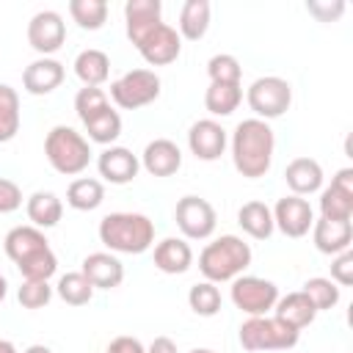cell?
<instances>
[{"label": "cell", "mask_w": 353, "mask_h": 353, "mask_svg": "<svg viewBox=\"0 0 353 353\" xmlns=\"http://www.w3.org/2000/svg\"><path fill=\"white\" fill-rule=\"evenodd\" d=\"M303 292H306V298L314 303L317 312L334 309V306L339 303V287H336L331 279H323V276L306 279V281H303Z\"/></svg>", "instance_id": "cell-37"}, {"label": "cell", "mask_w": 353, "mask_h": 353, "mask_svg": "<svg viewBox=\"0 0 353 353\" xmlns=\"http://www.w3.org/2000/svg\"><path fill=\"white\" fill-rule=\"evenodd\" d=\"M301 331L290 328L287 323H281L273 314H262V317H248L240 325V345L251 353L259 350H292L298 345Z\"/></svg>", "instance_id": "cell-6"}, {"label": "cell", "mask_w": 353, "mask_h": 353, "mask_svg": "<svg viewBox=\"0 0 353 353\" xmlns=\"http://www.w3.org/2000/svg\"><path fill=\"white\" fill-rule=\"evenodd\" d=\"M331 281L336 287H350L353 284V251H342L331 262Z\"/></svg>", "instance_id": "cell-40"}, {"label": "cell", "mask_w": 353, "mask_h": 353, "mask_svg": "<svg viewBox=\"0 0 353 353\" xmlns=\"http://www.w3.org/2000/svg\"><path fill=\"white\" fill-rule=\"evenodd\" d=\"M135 50L141 52V58L149 63V66H168L179 58L182 52V39L176 33V28H171L168 22H160L152 33H146Z\"/></svg>", "instance_id": "cell-13"}, {"label": "cell", "mask_w": 353, "mask_h": 353, "mask_svg": "<svg viewBox=\"0 0 353 353\" xmlns=\"http://www.w3.org/2000/svg\"><path fill=\"white\" fill-rule=\"evenodd\" d=\"M105 353H146V347L141 345V339L135 336H116Z\"/></svg>", "instance_id": "cell-43"}, {"label": "cell", "mask_w": 353, "mask_h": 353, "mask_svg": "<svg viewBox=\"0 0 353 353\" xmlns=\"http://www.w3.org/2000/svg\"><path fill=\"white\" fill-rule=\"evenodd\" d=\"M80 273L88 279L94 290H116L124 281V265L110 251H94L83 259Z\"/></svg>", "instance_id": "cell-16"}, {"label": "cell", "mask_w": 353, "mask_h": 353, "mask_svg": "<svg viewBox=\"0 0 353 353\" xmlns=\"http://www.w3.org/2000/svg\"><path fill=\"white\" fill-rule=\"evenodd\" d=\"M66 41V22L58 11H36L28 22V44L41 55L50 58L52 52H58Z\"/></svg>", "instance_id": "cell-11"}, {"label": "cell", "mask_w": 353, "mask_h": 353, "mask_svg": "<svg viewBox=\"0 0 353 353\" xmlns=\"http://www.w3.org/2000/svg\"><path fill=\"white\" fill-rule=\"evenodd\" d=\"M320 218L328 221H350L353 218V193H345L334 185L320 190Z\"/></svg>", "instance_id": "cell-32"}, {"label": "cell", "mask_w": 353, "mask_h": 353, "mask_svg": "<svg viewBox=\"0 0 353 353\" xmlns=\"http://www.w3.org/2000/svg\"><path fill=\"white\" fill-rule=\"evenodd\" d=\"M207 74H210V83H229V85H240V77H243V66L234 55L229 52H218L207 61Z\"/></svg>", "instance_id": "cell-38"}, {"label": "cell", "mask_w": 353, "mask_h": 353, "mask_svg": "<svg viewBox=\"0 0 353 353\" xmlns=\"http://www.w3.org/2000/svg\"><path fill=\"white\" fill-rule=\"evenodd\" d=\"M99 176L110 185H127L138 176L141 160L127 149V146H105L97 157Z\"/></svg>", "instance_id": "cell-15"}, {"label": "cell", "mask_w": 353, "mask_h": 353, "mask_svg": "<svg viewBox=\"0 0 353 353\" xmlns=\"http://www.w3.org/2000/svg\"><path fill=\"white\" fill-rule=\"evenodd\" d=\"M69 14L83 30H99L108 22L105 0H69Z\"/></svg>", "instance_id": "cell-34"}, {"label": "cell", "mask_w": 353, "mask_h": 353, "mask_svg": "<svg viewBox=\"0 0 353 353\" xmlns=\"http://www.w3.org/2000/svg\"><path fill=\"white\" fill-rule=\"evenodd\" d=\"M160 22H163V3L160 0H127L124 3V25H127V39L132 44H138Z\"/></svg>", "instance_id": "cell-17"}, {"label": "cell", "mask_w": 353, "mask_h": 353, "mask_svg": "<svg viewBox=\"0 0 353 353\" xmlns=\"http://www.w3.org/2000/svg\"><path fill=\"white\" fill-rule=\"evenodd\" d=\"M309 14H314L320 22H334L339 19V14L345 11V3L342 0H334V3H306Z\"/></svg>", "instance_id": "cell-42"}, {"label": "cell", "mask_w": 353, "mask_h": 353, "mask_svg": "<svg viewBox=\"0 0 353 353\" xmlns=\"http://www.w3.org/2000/svg\"><path fill=\"white\" fill-rule=\"evenodd\" d=\"M331 185L345 190V193H353V168H339L334 174V179H331Z\"/></svg>", "instance_id": "cell-44"}, {"label": "cell", "mask_w": 353, "mask_h": 353, "mask_svg": "<svg viewBox=\"0 0 353 353\" xmlns=\"http://www.w3.org/2000/svg\"><path fill=\"white\" fill-rule=\"evenodd\" d=\"M22 207V190L14 179H6L0 176V215H8V212H17Z\"/></svg>", "instance_id": "cell-41"}, {"label": "cell", "mask_w": 353, "mask_h": 353, "mask_svg": "<svg viewBox=\"0 0 353 353\" xmlns=\"http://www.w3.org/2000/svg\"><path fill=\"white\" fill-rule=\"evenodd\" d=\"M188 303L199 317H215L221 312V290L212 281H199L190 287Z\"/></svg>", "instance_id": "cell-35"}, {"label": "cell", "mask_w": 353, "mask_h": 353, "mask_svg": "<svg viewBox=\"0 0 353 353\" xmlns=\"http://www.w3.org/2000/svg\"><path fill=\"white\" fill-rule=\"evenodd\" d=\"M276 135L262 119H243L232 132V163L240 176L259 179L270 171Z\"/></svg>", "instance_id": "cell-1"}, {"label": "cell", "mask_w": 353, "mask_h": 353, "mask_svg": "<svg viewBox=\"0 0 353 353\" xmlns=\"http://www.w3.org/2000/svg\"><path fill=\"white\" fill-rule=\"evenodd\" d=\"M270 212H273V226L284 237H303L314 223V210L303 196H292V193L281 196Z\"/></svg>", "instance_id": "cell-12"}, {"label": "cell", "mask_w": 353, "mask_h": 353, "mask_svg": "<svg viewBox=\"0 0 353 353\" xmlns=\"http://www.w3.org/2000/svg\"><path fill=\"white\" fill-rule=\"evenodd\" d=\"M146 353H176V345L168 336H154L152 345L146 347Z\"/></svg>", "instance_id": "cell-45"}, {"label": "cell", "mask_w": 353, "mask_h": 353, "mask_svg": "<svg viewBox=\"0 0 353 353\" xmlns=\"http://www.w3.org/2000/svg\"><path fill=\"white\" fill-rule=\"evenodd\" d=\"M174 221L185 240H207L218 226L215 207L201 196H182L174 207Z\"/></svg>", "instance_id": "cell-10"}, {"label": "cell", "mask_w": 353, "mask_h": 353, "mask_svg": "<svg viewBox=\"0 0 353 353\" xmlns=\"http://www.w3.org/2000/svg\"><path fill=\"white\" fill-rule=\"evenodd\" d=\"M110 108V99H108V94L102 91V88H97V85H83L77 94H74V113H77V119L85 124L88 119H94V116H99L102 110H108Z\"/></svg>", "instance_id": "cell-36"}, {"label": "cell", "mask_w": 353, "mask_h": 353, "mask_svg": "<svg viewBox=\"0 0 353 353\" xmlns=\"http://www.w3.org/2000/svg\"><path fill=\"white\" fill-rule=\"evenodd\" d=\"M193 265V248L185 237H165L154 245V268L168 273V276H179Z\"/></svg>", "instance_id": "cell-22"}, {"label": "cell", "mask_w": 353, "mask_h": 353, "mask_svg": "<svg viewBox=\"0 0 353 353\" xmlns=\"http://www.w3.org/2000/svg\"><path fill=\"white\" fill-rule=\"evenodd\" d=\"M141 165L152 174V176H171L179 171L182 165V152L174 141L168 138H154L143 146V154H141Z\"/></svg>", "instance_id": "cell-20"}, {"label": "cell", "mask_w": 353, "mask_h": 353, "mask_svg": "<svg viewBox=\"0 0 353 353\" xmlns=\"http://www.w3.org/2000/svg\"><path fill=\"white\" fill-rule=\"evenodd\" d=\"M44 154L47 163L63 174V176H77L88 168L91 163V143L83 132H77L74 127L66 124H55L47 138H44Z\"/></svg>", "instance_id": "cell-5"}, {"label": "cell", "mask_w": 353, "mask_h": 353, "mask_svg": "<svg viewBox=\"0 0 353 353\" xmlns=\"http://www.w3.org/2000/svg\"><path fill=\"white\" fill-rule=\"evenodd\" d=\"M240 102H243V88L229 83H210L204 94V108L212 116H232Z\"/></svg>", "instance_id": "cell-29"}, {"label": "cell", "mask_w": 353, "mask_h": 353, "mask_svg": "<svg viewBox=\"0 0 353 353\" xmlns=\"http://www.w3.org/2000/svg\"><path fill=\"white\" fill-rule=\"evenodd\" d=\"M160 97V77L154 69H130L110 83V99L121 110H138Z\"/></svg>", "instance_id": "cell-7"}, {"label": "cell", "mask_w": 353, "mask_h": 353, "mask_svg": "<svg viewBox=\"0 0 353 353\" xmlns=\"http://www.w3.org/2000/svg\"><path fill=\"white\" fill-rule=\"evenodd\" d=\"M19 132V94L8 83H0V143L14 141Z\"/></svg>", "instance_id": "cell-30"}, {"label": "cell", "mask_w": 353, "mask_h": 353, "mask_svg": "<svg viewBox=\"0 0 353 353\" xmlns=\"http://www.w3.org/2000/svg\"><path fill=\"white\" fill-rule=\"evenodd\" d=\"M279 301V287L262 276H237L232 281V303L248 317L270 314Z\"/></svg>", "instance_id": "cell-9"}, {"label": "cell", "mask_w": 353, "mask_h": 353, "mask_svg": "<svg viewBox=\"0 0 353 353\" xmlns=\"http://www.w3.org/2000/svg\"><path fill=\"white\" fill-rule=\"evenodd\" d=\"M273 317H279V320L287 323L290 328L301 331V328H306V325L314 323L317 309H314V303L306 298V292L298 290V292L279 295V301H276V306H273Z\"/></svg>", "instance_id": "cell-23"}, {"label": "cell", "mask_w": 353, "mask_h": 353, "mask_svg": "<svg viewBox=\"0 0 353 353\" xmlns=\"http://www.w3.org/2000/svg\"><path fill=\"white\" fill-rule=\"evenodd\" d=\"M3 248L8 259L17 265V270L22 273V279L28 281H47L58 270V256L50 248V240L44 237V232L36 226H14L6 234Z\"/></svg>", "instance_id": "cell-2"}, {"label": "cell", "mask_w": 353, "mask_h": 353, "mask_svg": "<svg viewBox=\"0 0 353 353\" xmlns=\"http://www.w3.org/2000/svg\"><path fill=\"white\" fill-rule=\"evenodd\" d=\"M74 74L80 77L83 85H97L99 88L110 74V58L97 47L80 50L77 58H74Z\"/></svg>", "instance_id": "cell-27"}, {"label": "cell", "mask_w": 353, "mask_h": 353, "mask_svg": "<svg viewBox=\"0 0 353 353\" xmlns=\"http://www.w3.org/2000/svg\"><path fill=\"white\" fill-rule=\"evenodd\" d=\"M97 232L110 254H143L154 243V223L143 212H108Z\"/></svg>", "instance_id": "cell-3"}, {"label": "cell", "mask_w": 353, "mask_h": 353, "mask_svg": "<svg viewBox=\"0 0 353 353\" xmlns=\"http://www.w3.org/2000/svg\"><path fill=\"white\" fill-rule=\"evenodd\" d=\"M237 223L240 229L254 237V240H268L273 234V212L265 201H245L240 210H237Z\"/></svg>", "instance_id": "cell-26"}, {"label": "cell", "mask_w": 353, "mask_h": 353, "mask_svg": "<svg viewBox=\"0 0 353 353\" xmlns=\"http://www.w3.org/2000/svg\"><path fill=\"white\" fill-rule=\"evenodd\" d=\"M210 14L212 6L207 0H185L179 8V39L188 41H199L204 39V33L210 30Z\"/></svg>", "instance_id": "cell-25"}, {"label": "cell", "mask_w": 353, "mask_h": 353, "mask_svg": "<svg viewBox=\"0 0 353 353\" xmlns=\"http://www.w3.org/2000/svg\"><path fill=\"white\" fill-rule=\"evenodd\" d=\"M17 298H19V303L25 306V309H41V306H47L50 303V298H52V287L47 284V281H22V287L17 290Z\"/></svg>", "instance_id": "cell-39"}, {"label": "cell", "mask_w": 353, "mask_h": 353, "mask_svg": "<svg viewBox=\"0 0 353 353\" xmlns=\"http://www.w3.org/2000/svg\"><path fill=\"white\" fill-rule=\"evenodd\" d=\"M6 295H8V281H6V276L0 273V303L6 301Z\"/></svg>", "instance_id": "cell-47"}, {"label": "cell", "mask_w": 353, "mask_h": 353, "mask_svg": "<svg viewBox=\"0 0 353 353\" xmlns=\"http://www.w3.org/2000/svg\"><path fill=\"white\" fill-rule=\"evenodd\" d=\"M105 201V185L94 176H77L66 188V204L80 212H91Z\"/></svg>", "instance_id": "cell-28"}, {"label": "cell", "mask_w": 353, "mask_h": 353, "mask_svg": "<svg viewBox=\"0 0 353 353\" xmlns=\"http://www.w3.org/2000/svg\"><path fill=\"white\" fill-rule=\"evenodd\" d=\"M226 130L215 121V119H199V121H193L190 124V130H188V146H190V152L199 157V160H204V163H212V160H218L223 152H226Z\"/></svg>", "instance_id": "cell-14"}, {"label": "cell", "mask_w": 353, "mask_h": 353, "mask_svg": "<svg viewBox=\"0 0 353 353\" xmlns=\"http://www.w3.org/2000/svg\"><path fill=\"white\" fill-rule=\"evenodd\" d=\"M312 240H314V248L320 254L336 256V254H342V251L350 248V243H353V223L350 221L317 218L312 223Z\"/></svg>", "instance_id": "cell-19"}, {"label": "cell", "mask_w": 353, "mask_h": 353, "mask_svg": "<svg viewBox=\"0 0 353 353\" xmlns=\"http://www.w3.org/2000/svg\"><path fill=\"white\" fill-rule=\"evenodd\" d=\"M245 99H248V108L256 113L254 119H279L290 110L292 105V85L284 80V77H276V74H268V77H256L248 91H245Z\"/></svg>", "instance_id": "cell-8"}, {"label": "cell", "mask_w": 353, "mask_h": 353, "mask_svg": "<svg viewBox=\"0 0 353 353\" xmlns=\"http://www.w3.org/2000/svg\"><path fill=\"white\" fill-rule=\"evenodd\" d=\"M63 63L55 58H36L25 66L22 72V88L33 97H44L52 94L61 83H63Z\"/></svg>", "instance_id": "cell-18"}, {"label": "cell", "mask_w": 353, "mask_h": 353, "mask_svg": "<svg viewBox=\"0 0 353 353\" xmlns=\"http://www.w3.org/2000/svg\"><path fill=\"white\" fill-rule=\"evenodd\" d=\"M55 292H58V298H61L63 303H69V306H85V303L94 298V287L88 284V279H85L80 270L63 273V276L58 279V284H55Z\"/></svg>", "instance_id": "cell-33"}, {"label": "cell", "mask_w": 353, "mask_h": 353, "mask_svg": "<svg viewBox=\"0 0 353 353\" xmlns=\"http://www.w3.org/2000/svg\"><path fill=\"white\" fill-rule=\"evenodd\" d=\"M0 353H17V345L8 339H0Z\"/></svg>", "instance_id": "cell-46"}, {"label": "cell", "mask_w": 353, "mask_h": 353, "mask_svg": "<svg viewBox=\"0 0 353 353\" xmlns=\"http://www.w3.org/2000/svg\"><path fill=\"white\" fill-rule=\"evenodd\" d=\"M284 182L292 196H312L323 188V165L314 157H295L284 168Z\"/></svg>", "instance_id": "cell-21"}, {"label": "cell", "mask_w": 353, "mask_h": 353, "mask_svg": "<svg viewBox=\"0 0 353 353\" xmlns=\"http://www.w3.org/2000/svg\"><path fill=\"white\" fill-rule=\"evenodd\" d=\"M254 254L251 245L237 237V234H221L212 243H207L199 254V270L204 281L221 284V281H234L243 276V270L251 265Z\"/></svg>", "instance_id": "cell-4"}, {"label": "cell", "mask_w": 353, "mask_h": 353, "mask_svg": "<svg viewBox=\"0 0 353 353\" xmlns=\"http://www.w3.org/2000/svg\"><path fill=\"white\" fill-rule=\"evenodd\" d=\"M190 353H215V350H210V347H193Z\"/></svg>", "instance_id": "cell-49"}, {"label": "cell", "mask_w": 353, "mask_h": 353, "mask_svg": "<svg viewBox=\"0 0 353 353\" xmlns=\"http://www.w3.org/2000/svg\"><path fill=\"white\" fill-rule=\"evenodd\" d=\"M83 127H85V132H88V143L94 141V143H99V146H113V141L121 135V116H119V110L108 108V110H102L99 116L88 119Z\"/></svg>", "instance_id": "cell-31"}, {"label": "cell", "mask_w": 353, "mask_h": 353, "mask_svg": "<svg viewBox=\"0 0 353 353\" xmlns=\"http://www.w3.org/2000/svg\"><path fill=\"white\" fill-rule=\"evenodd\" d=\"M25 210H28L30 226H36V229H52V226H58V221L63 215V201L52 190H36V193H30Z\"/></svg>", "instance_id": "cell-24"}, {"label": "cell", "mask_w": 353, "mask_h": 353, "mask_svg": "<svg viewBox=\"0 0 353 353\" xmlns=\"http://www.w3.org/2000/svg\"><path fill=\"white\" fill-rule=\"evenodd\" d=\"M25 353H52V350H50L47 345H30V347H28Z\"/></svg>", "instance_id": "cell-48"}]
</instances>
